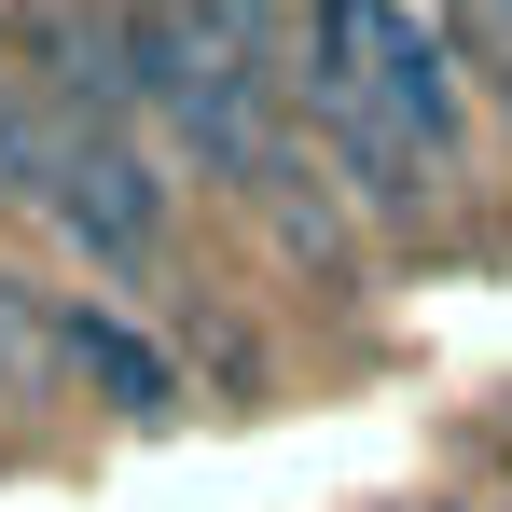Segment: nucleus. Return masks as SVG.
I'll return each mask as SVG.
<instances>
[{
    "label": "nucleus",
    "mask_w": 512,
    "mask_h": 512,
    "mask_svg": "<svg viewBox=\"0 0 512 512\" xmlns=\"http://www.w3.org/2000/svg\"><path fill=\"white\" fill-rule=\"evenodd\" d=\"M42 222H56L84 263H111V277L167 263V180H153V153H139V125H70V139H56Z\"/></svg>",
    "instance_id": "f257e3e1"
},
{
    "label": "nucleus",
    "mask_w": 512,
    "mask_h": 512,
    "mask_svg": "<svg viewBox=\"0 0 512 512\" xmlns=\"http://www.w3.org/2000/svg\"><path fill=\"white\" fill-rule=\"evenodd\" d=\"M360 70H374V111L416 153V180H443L471 153V97H457V56H443V14L429 0H360Z\"/></svg>",
    "instance_id": "f03ea898"
},
{
    "label": "nucleus",
    "mask_w": 512,
    "mask_h": 512,
    "mask_svg": "<svg viewBox=\"0 0 512 512\" xmlns=\"http://www.w3.org/2000/svg\"><path fill=\"white\" fill-rule=\"evenodd\" d=\"M56 360L84 374L111 416H167V402H180V360H167L153 333H139L125 305H56Z\"/></svg>",
    "instance_id": "7ed1b4c3"
},
{
    "label": "nucleus",
    "mask_w": 512,
    "mask_h": 512,
    "mask_svg": "<svg viewBox=\"0 0 512 512\" xmlns=\"http://www.w3.org/2000/svg\"><path fill=\"white\" fill-rule=\"evenodd\" d=\"M56 194V139H42V111L0 84V208H42Z\"/></svg>",
    "instance_id": "20e7f679"
},
{
    "label": "nucleus",
    "mask_w": 512,
    "mask_h": 512,
    "mask_svg": "<svg viewBox=\"0 0 512 512\" xmlns=\"http://www.w3.org/2000/svg\"><path fill=\"white\" fill-rule=\"evenodd\" d=\"M42 374H56V305L0 277V388H42Z\"/></svg>",
    "instance_id": "39448f33"
},
{
    "label": "nucleus",
    "mask_w": 512,
    "mask_h": 512,
    "mask_svg": "<svg viewBox=\"0 0 512 512\" xmlns=\"http://www.w3.org/2000/svg\"><path fill=\"white\" fill-rule=\"evenodd\" d=\"M485 84H499V111H512V28L485 14Z\"/></svg>",
    "instance_id": "423d86ee"
},
{
    "label": "nucleus",
    "mask_w": 512,
    "mask_h": 512,
    "mask_svg": "<svg viewBox=\"0 0 512 512\" xmlns=\"http://www.w3.org/2000/svg\"><path fill=\"white\" fill-rule=\"evenodd\" d=\"M485 14H499V28H512V0H485Z\"/></svg>",
    "instance_id": "0eeeda50"
}]
</instances>
